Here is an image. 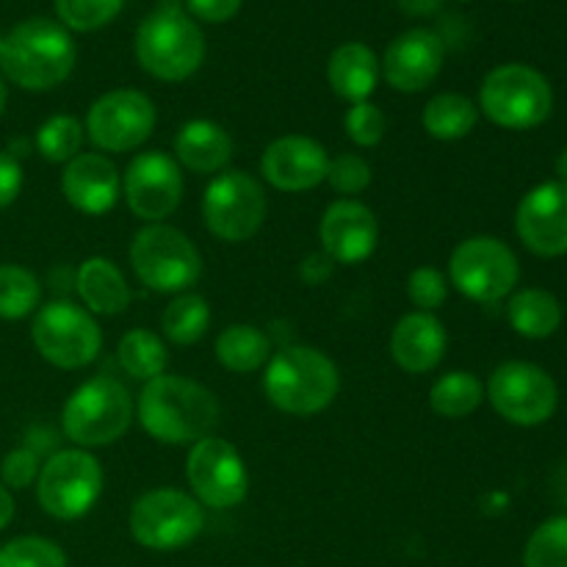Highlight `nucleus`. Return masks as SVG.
I'll list each match as a JSON object with an SVG mask.
<instances>
[{"label":"nucleus","instance_id":"nucleus-12","mask_svg":"<svg viewBox=\"0 0 567 567\" xmlns=\"http://www.w3.org/2000/svg\"><path fill=\"white\" fill-rule=\"evenodd\" d=\"M449 277L463 297L493 305L515 291L520 266L513 249L504 241L493 236H474L452 252Z\"/></svg>","mask_w":567,"mask_h":567},{"label":"nucleus","instance_id":"nucleus-8","mask_svg":"<svg viewBox=\"0 0 567 567\" xmlns=\"http://www.w3.org/2000/svg\"><path fill=\"white\" fill-rule=\"evenodd\" d=\"M103 496V465L86 449H61L42 463L37 480L39 507L55 520H78Z\"/></svg>","mask_w":567,"mask_h":567},{"label":"nucleus","instance_id":"nucleus-27","mask_svg":"<svg viewBox=\"0 0 567 567\" xmlns=\"http://www.w3.org/2000/svg\"><path fill=\"white\" fill-rule=\"evenodd\" d=\"M216 358L233 374H252L271 358V343L258 327L230 324L216 338Z\"/></svg>","mask_w":567,"mask_h":567},{"label":"nucleus","instance_id":"nucleus-6","mask_svg":"<svg viewBox=\"0 0 567 567\" xmlns=\"http://www.w3.org/2000/svg\"><path fill=\"white\" fill-rule=\"evenodd\" d=\"M482 114L507 131H529L551 116L554 92L543 72L526 64H502L482 81Z\"/></svg>","mask_w":567,"mask_h":567},{"label":"nucleus","instance_id":"nucleus-36","mask_svg":"<svg viewBox=\"0 0 567 567\" xmlns=\"http://www.w3.org/2000/svg\"><path fill=\"white\" fill-rule=\"evenodd\" d=\"M125 0H55L61 22L72 31H97L120 14Z\"/></svg>","mask_w":567,"mask_h":567},{"label":"nucleus","instance_id":"nucleus-2","mask_svg":"<svg viewBox=\"0 0 567 567\" xmlns=\"http://www.w3.org/2000/svg\"><path fill=\"white\" fill-rule=\"evenodd\" d=\"M75 42L64 25L44 17L20 22L0 42V72L25 92H50L70 78Z\"/></svg>","mask_w":567,"mask_h":567},{"label":"nucleus","instance_id":"nucleus-37","mask_svg":"<svg viewBox=\"0 0 567 567\" xmlns=\"http://www.w3.org/2000/svg\"><path fill=\"white\" fill-rule=\"evenodd\" d=\"M327 183L332 192L343 194V197H358L371 186V166L363 155L343 153L338 158H330L327 166Z\"/></svg>","mask_w":567,"mask_h":567},{"label":"nucleus","instance_id":"nucleus-45","mask_svg":"<svg viewBox=\"0 0 567 567\" xmlns=\"http://www.w3.org/2000/svg\"><path fill=\"white\" fill-rule=\"evenodd\" d=\"M14 520V496H11L9 487L0 482V532Z\"/></svg>","mask_w":567,"mask_h":567},{"label":"nucleus","instance_id":"nucleus-19","mask_svg":"<svg viewBox=\"0 0 567 567\" xmlns=\"http://www.w3.org/2000/svg\"><path fill=\"white\" fill-rule=\"evenodd\" d=\"M330 155L310 136H280L266 147L260 158V175L266 183L288 194L310 192L327 181Z\"/></svg>","mask_w":567,"mask_h":567},{"label":"nucleus","instance_id":"nucleus-13","mask_svg":"<svg viewBox=\"0 0 567 567\" xmlns=\"http://www.w3.org/2000/svg\"><path fill=\"white\" fill-rule=\"evenodd\" d=\"M487 399L504 421L515 426H540L559 402L557 382L540 365L513 360L498 365L487 382Z\"/></svg>","mask_w":567,"mask_h":567},{"label":"nucleus","instance_id":"nucleus-9","mask_svg":"<svg viewBox=\"0 0 567 567\" xmlns=\"http://www.w3.org/2000/svg\"><path fill=\"white\" fill-rule=\"evenodd\" d=\"M127 529L142 548L177 551L197 540L205 529L203 504L175 487H158L133 502Z\"/></svg>","mask_w":567,"mask_h":567},{"label":"nucleus","instance_id":"nucleus-46","mask_svg":"<svg viewBox=\"0 0 567 567\" xmlns=\"http://www.w3.org/2000/svg\"><path fill=\"white\" fill-rule=\"evenodd\" d=\"M408 14H432L443 0H396Z\"/></svg>","mask_w":567,"mask_h":567},{"label":"nucleus","instance_id":"nucleus-24","mask_svg":"<svg viewBox=\"0 0 567 567\" xmlns=\"http://www.w3.org/2000/svg\"><path fill=\"white\" fill-rule=\"evenodd\" d=\"M327 81L332 92L352 103H363L374 94L380 81V61L374 50L363 42H347L327 61Z\"/></svg>","mask_w":567,"mask_h":567},{"label":"nucleus","instance_id":"nucleus-5","mask_svg":"<svg viewBox=\"0 0 567 567\" xmlns=\"http://www.w3.org/2000/svg\"><path fill=\"white\" fill-rule=\"evenodd\" d=\"M133 421L127 388L114 377H92L70 393L61 410V430L78 449H100L120 441Z\"/></svg>","mask_w":567,"mask_h":567},{"label":"nucleus","instance_id":"nucleus-33","mask_svg":"<svg viewBox=\"0 0 567 567\" xmlns=\"http://www.w3.org/2000/svg\"><path fill=\"white\" fill-rule=\"evenodd\" d=\"M37 150L50 164H70L83 147V125L70 114H55L44 120L37 131Z\"/></svg>","mask_w":567,"mask_h":567},{"label":"nucleus","instance_id":"nucleus-7","mask_svg":"<svg viewBox=\"0 0 567 567\" xmlns=\"http://www.w3.org/2000/svg\"><path fill=\"white\" fill-rule=\"evenodd\" d=\"M133 275L158 293H186L203 275V258L192 238L177 227L144 225L131 241Z\"/></svg>","mask_w":567,"mask_h":567},{"label":"nucleus","instance_id":"nucleus-40","mask_svg":"<svg viewBox=\"0 0 567 567\" xmlns=\"http://www.w3.org/2000/svg\"><path fill=\"white\" fill-rule=\"evenodd\" d=\"M39 471H42V460H39L37 449H11L3 457V463H0V482L9 491H25V487L37 485Z\"/></svg>","mask_w":567,"mask_h":567},{"label":"nucleus","instance_id":"nucleus-4","mask_svg":"<svg viewBox=\"0 0 567 567\" xmlns=\"http://www.w3.org/2000/svg\"><path fill=\"white\" fill-rule=\"evenodd\" d=\"M136 59L158 81H186L205 61L203 31L186 11L161 6L138 25Z\"/></svg>","mask_w":567,"mask_h":567},{"label":"nucleus","instance_id":"nucleus-43","mask_svg":"<svg viewBox=\"0 0 567 567\" xmlns=\"http://www.w3.org/2000/svg\"><path fill=\"white\" fill-rule=\"evenodd\" d=\"M330 264H332V260L327 258L324 252L310 255L308 264H302V277L310 282V286H319V282L324 280V277H330V269H332Z\"/></svg>","mask_w":567,"mask_h":567},{"label":"nucleus","instance_id":"nucleus-28","mask_svg":"<svg viewBox=\"0 0 567 567\" xmlns=\"http://www.w3.org/2000/svg\"><path fill=\"white\" fill-rule=\"evenodd\" d=\"M480 122V109L465 94L443 92L432 97L424 109V131L437 142L465 138Z\"/></svg>","mask_w":567,"mask_h":567},{"label":"nucleus","instance_id":"nucleus-41","mask_svg":"<svg viewBox=\"0 0 567 567\" xmlns=\"http://www.w3.org/2000/svg\"><path fill=\"white\" fill-rule=\"evenodd\" d=\"M22 192V166L14 155L0 150V210L9 208Z\"/></svg>","mask_w":567,"mask_h":567},{"label":"nucleus","instance_id":"nucleus-47","mask_svg":"<svg viewBox=\"0 0 567 567\" xmlns=\"http://www.w3.org/2000/svg\"><path fill=\"white\" fill-rule=\"evenodd\" d=\"M557 175H559L557 183L567 186V147L563 150V153H559V158H557Z\"/></svg>","mask_w":567,"mask_h":567},{"label":"nucleus","instance_id":"nucleus-30","mask_svg":"<svg viewBox=\"0 0 567 567\" xmlns=\"http://www.w3.org/2000/svg\"><path fill=\"white\" fill-rule=\"evenodd\" d=\"M485 399V388L471 371H449L430 388V408L441 419H465Z\"/></svg>","mask_w":567,"mask_h":567},{"label":"nucleus","instance_id":"nucleus-44","mask_svg":"<svg viewBox=\"0 0 567 567\" xmlns=\"http://www.w3.org/2000/svg\"><path fill=\"white\" fill-rule=\"evenodd\" d=\"M551 496L554 502L563 504V507L567 509V460L563 465H557L551 474Z\"/></svg>","mask_w":567,"mask_h":567},{"label":"nucleus","instance_id":"nucleus-10","mask_svg":"<svg viewBox=\"0 0 567 567\" xmlns=\"http://www.w3.org/2000/svg\"><path fill=\"white\" fill-rule=\"evenodd\" d=\"M31 341L50 365L75 371L97 360L103 349V332L86 308L55 299L42 305L33 316Z\"/></svg>","mask_w":567,"mask_h":567},{"label":"nucleus","instance_id":"nucleus-49","mask_svg":"<svg viewBox=\"0 0 567 567\" xmlns=\"http://www.w3.org/2000/svg\"><path fill=\"white\" fill-rule=\"evenodd\" d=\"M0 42H3V37H0Z\"/></svg>","mask_w":567,"mask_h":567},{"label":"nucleus","instance_id":"nucleus-22","mask_svg":"<svg viewBox=\"0 0 567 567\" xmlns=\"http://www.w3.org/2000/svg\"><path fill=\"white\" fill-rule=\"evenodd\" d=\"M446 327L441 324L435 313H413L402 316L391 332V358L408 374H426L437 369L446 358Z\"/></svg>","mask_w":567,"mask_h":567},{"label":"nucleus","instance_id":"nucleus-15","mask_svg":"<svg viewBox=\"0 0 567 567\" xmlns=\"http://www.w3.org/2000/svg\"><path fill=\"white\" fill-rule=\"evenodd\" d=\"M155 127V105L136 89H114L92 103L86 114V136L105 153H127L142 147Z\"/></svg>","mask_w":567,"mask_h":567},{"label":"nucleus","instance_id":"nucleus-1","mask_svg":"<svg viewBox=\"0 0 567 567\" xmlns=\"http://www.w3.org/2000/svg\"><path fill=\"white\" fill-rule=\"evenodd\" d=\"M136 415L142 430L164 446H194L208 437L219 421V402L199 382L161 374L144 382Z\"/></svg>","mask_w":567,"mask_h":567},{"label":"nucleus","instance_id":"nucleus-32","mask_svg":"<svg viewBox=\"0 0 567 567\" xmlns=\"http://www.w3.org/2000/svg\"><path fill=\"white\" fill-rule=\"evenodd\" d=\"M42 286L25 266L0 264V319L17 321L37 313Z\"/></svg>","mask_w":567,"mask_h":567},{"label":"nucleus","instance_id":"nucleus-23","mask_svg":"<svg viewBox=\"0 0 567 567\" xmlns=\"http://www.w3.org/2000/svg\"><path fill=\"white\" fill-rule=\"evenodd\" d=\"M233 158V138L210 120H192L177 131L175 161L197 175H219Z\"/></svg>","mask_w":567,"mask_h":567},{"label":"nucleus","instance_id":"nucleus-34","mask_svg":"<svg viewBox=\"0 0 567 567\" xmlns=\"http://www.w3.org/2000/svg\"><path fill=\"white\" fill-rule=\"evenodd\" d=\"M524 567H567V515L537 526L524 548Z\"/></svg>","mask_w":567,"mask_h":567},{"label":"nucleus","instance_id":"nucleus-14","mask_svg":"<svg viewBox=\"0 0 567 567\" xmlns=\"http://www.w3.org/2000/svg\"><path fill=\"white\" fill-rule=\"evenodd\" d=\"M186 480L192 496L203 507L233 509L247 498L249 474L244 457L233 443L221 437H203L188 449Z\"/></svg>","mask_w":567,"mask_h":567},{"label":"nucleus","instance_id":"nucleus-48","mask_svg":"<svg viewBox=\"0 0 567 567\" xmlns=\"http://www.w3.org/2000/svg\"><path fill=\"white\" fill-rule=\"evenodd\" d=\"M6 100H9V92H6V81H3V75H0V114H3V109H6Z\"/></svg>","mask_w":567,"mask_h":567},{"label":"nucleus","instance_id":"nucleus-42","mask_svg":"<svg viewBox=\"0 0 567 567\" xmlns=\"http://www.w3.org/2000/svg\"><path fill=\"white\" fill-rule=\"evenodd\" d=\"M186 9L197 20L205 22H227L238 14L241 0H186Z\"/></svg>","mask_w":567,"mask_h":567},{"label":"nucleus","instance_id":"nucleus-17","mask_svg":"<svg viewBox=\"0 0 567 567\" xmlns=\"http://www.w3.org/2000/svg\"><path fill=\"white\" fill-rule=\"evenodd\" d=\"M515 230L526 249L540 258H559L567 252V186L540 183L518 205Z\"/></svg>","mask_w":567,"mask_h":567},{"label":"nucleus","instance_id":"nucleus-18","mask_svg":"<svg viewBox=\"0 0 567 567\" xmlns=\"http://www.w3.org/2000/svg\"><path fill=\"white\" fill-rule=\"evenodd\" d=\"M319 241L332 264H363L374 255L377 241H380L374 210L358 199H338L321 216Z\"/></svg>","mask_w":567,"mask_h":567},{"label":"nucleus","instance_id":"nucleus-20","mask_svg":"<svg viewBox=\"0 0 567 567\" xmlns=\"http://www.w3.org/2000/svg\"><path fill=\"white\" fill-rule=\"evenodd\" d=\"M443 59H446L443 39L426 28H413L388 44L380 66L385 81L396 92L413 94L432 86V81L441 75Z\"/></svg>","mask_w":567,"mask_h":567},{"label":"nucleus","instance_id":"nucleus-16","mask_svg":"<svg viewBox=\"0 0 567 567\" xmlns=\"http://www.w3.org/2000/svg\"><path fill=\"white\" fill-rule=\"evenodd\" d=\"M122 197L136 219L158 225L175 214L183 199L181 164L161 150L138 153L122 177Z\"/></svg>","mask_w":567,"mask_h":567},{"label":"nucleus","instance_id":"nucleus-29","mask_svg":"<svg viewBox=\"0 0 567 567\" xmlns=\"http://www.w3.org/2000/svg\"><path fill=\"white\" fill-rule=\"evenodd\" d=\"M116 358H120V365L138 382H150L155 377L166 374V354L164 341H161L155 332L144 330V327H136V330L125 332L116 347Z\"/></svg>","mask_w":567,"mask_h":567},{"label":"nucleus","instance_id":"nucleus-38","mask_svg":"<svg viewBox=\"0 0 567 567\" xmlns=\"http://www.w3.org/2000/svg\"><path fill=\"white\" fill-rule=\"evenodd\" d=\"M343 127H347V136L352 138L358 147H374V144H380L382 136H385L388 120L385 114H382L380 105L363 100V103H354L352 109L347 111Z\"/></svg>","mask_w":567,"mask_h":567},{"label":"nucleus","instance_id":"nucleus-39","mask_svg":"<svg viewBox=\"0 0 567 567\" xmlns=\"http://www.w3.org/2000/svg\"><path fill=\"white\" fill-rule=\"evenodd\" d=\"M449 297V282L435 266H421L408 277V299L421 313H435Z\"/></svg>","mask_w":567,"mask_h":567},{"label":"nucleus","instance_id":"nucleus-11","mask_svg":"<svg viewBox=\"0 0 567 567\" xmlns=\"http://www.w3.org/2000/svg\"><path fill=\"white\" fill-rule=\"evenodd\" d=\"M203 219L219 241L241 244L258 236L266 219V192L260 181L241 169L219 172L205 188Z\"/></svg>","mask_w":567,"mask_h":567},{"label":"nucleus","instance_id":"nucleus-25","mask_svg":"<svg viewBox=\"0 0 567 567\" xmlns=\"http://www.w3.org/2000/svg\"><path fill=\"white\" fill-rule=\"evenodd\" d=\"M75 291L89 313L97 316H120L131 305L125 275L109 258L83 260L75 275Z\"/></svg>","mask_w":567,"mask_h":567},{"label":"nucleus","instance_id":"nucleus-21","mask_svg":"<svg viewBox=\"0 0 567 567\" xmlns=\"http://www.w3.org/2000/svg\"><path fill=\"white\" fill-rule=\"evenodd\" d=\"M61 194L81 214L103 216L120 203L122 177L105 155L81 153L70 164H64Z\"/></svg>","mask_w":567,"mask_h":567},{"label":"nucleus","instance_id":"nucleus-31","mask_svg":"<svg viewBox=\"0 0 567 567\" xmlns=\"http://www.w3.org/2000/svg\"><path fill=\"white\" fill-rule=\"evenodd\" d=\"M161 327H164V336L172 343H181V347H192V343L203 341V336L210 327L208 302H205V297H199L194 291L177 293L166 305L164 316H161Z\"/></svg>","mask_w":567,"mask_h":567},{"label":"nucleus","instance_id":"nucleus-26","mask_svg":"<svg viewBox=\"0 0 567 567\" xmlns=\"http://www.w3.org/2000/svg\"><path fill=\"white\" fill-rule=\"evenodd\" d=\"M507 319L518 336L529 338V341H543L563 324V305L551 291L524 288L509 299Z\"/></svg>","mask_w":567,"mask_h":567},{"label":"nucleus","instance_id":"nucleus-35","mask_svg":"<svg viewBox=\"0 0 567 567\" xmlns=\"http://www.w3.org/2000/svg\"><path fill=\"white\" fill-rule=\"evenodd\" d=\"M0 567H66V554L48 537H14L0 546Z\"/></svg>","mask_w":567,"mask_h":567},{"label":"nucleus","instance_id":"nucleus-3","mask_svg":"<svg viewBox=\"0 0 567 567\" xmlns=\"http://www.w3.org/2000/svg\"><path fill=\"white\" fill-rule=\"evenodd\" d=\"M264 391L282 413L316 415L336 402L341 374L319 349L286 347L266 363Z\"/></svg>","mask_w":567,"mask_h":567}]
</instances>
